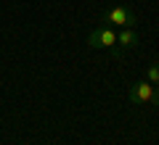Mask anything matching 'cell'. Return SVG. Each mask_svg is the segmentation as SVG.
I'll use <instances>...</instances> for the list:
<instances>
[{"label":"cell","instance_id":"6da1fadb","mask_svg":"<svg viewBox=\"0 0 159 145\" xmlns=\"http://www.w3.org/2000/svg\"><path fill=\"white\" fill-rule=\"evenodd\" d=\"M103 21H111L117 27H135V13L122 8V6H117V8H109L103 13Z\"/></svg>","mask_w":159,"mask_h":145},{"label":"cell","instance_id":"7a4b0ae2","mask_svg":"<svg viewBox=\"0 0 159 145\" xmlns=\"http://www.w3.org/2000/svg\"><path fill=\"white\" fill-rule=\"evenodd\" d=\"M127 95H130L133 103H151V98H154V84H151V82H133L130 90H127Z\"/></svg>","mask_w":159,"mask_h":145},{"label":"cell","instance_id":"3957f363","mask_svg":"<svg viewBox=\"0 0 159 145\" xmlns=\"http://www.w3.org/2000/svg\"><path fill=\"white\" fill-rule=\"evenodd\" d=\"M114 42H117V34L111 29H96L88 37V45L90 48H114Z\"/></svg>","mask_w":159,"mask_h":145},{"label":"cell","instance_id":"277c9868","mask_svg":"<svg viewBox=\"0 0 159 145\" xmlns=\"http://www.w3.org/2000/svg\"><path fill=\"white\" fill-rule=\"evenodd\" d=\"M117 42H119V45H125V48H133V45L138 42V34L133 32L130 27H122V32L117 34Z\"/></svg>","mask_w":159,"mask_h":145},{"label":"cell","instance_id":"5b68a950","mask_svg":"<svg viewBox=\"0 0 159 145\" xmlns=\"http://www.w3.org/2000/svg\"><path fill=\"white\" fill-rule=\"evenodd\" d=\"M148 82L159 84V63H151V66H148Z\"/></svg>","mask_w":159,"mask_h":145},{"label":"cell","instance_id":"8992f818","mask_svg":"<svg viewBox=\"0 0 159 145\" xmlns=\"http://www.w3.org/2000/svg\"><path fill=\"white\" fill-rule=\"evenodd\" d=\"M154 106H159V87H154V98H151Z\"/></svg>","mask_w":159,"mask_h":145}]
</instances>
